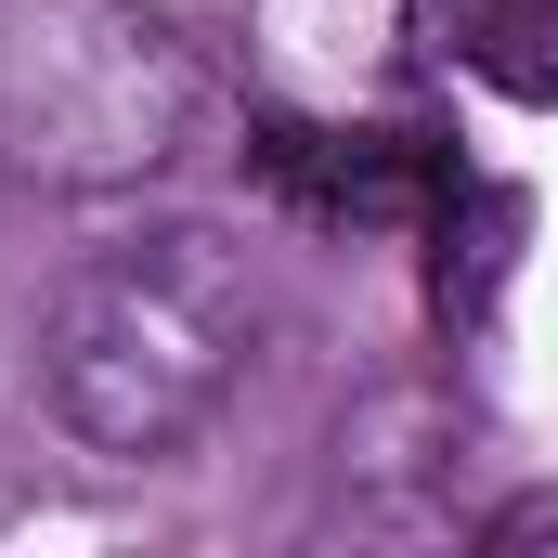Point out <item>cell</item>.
<instances>
[{"instance_id":"1","label":"cell","mask_w":558,"mask_h":558,"mask_svg":"<svg viewBox=\"0 0 558 558\" xmlns=\"http://www.w3.org/2000/svg\"><path fill=\"white\" fill-rule=\"evenodd\" d=\"M260 325H274L260 260L221 221H143V234L92 247L52 286V312H39V403L105 468H169L247 390Z\"/></svg>"},{"instance_id":"2","label":"cell","mask_w":558,"mask_h":558,"mask_svg":"<svg viewBox=\"0 0 558 558\" xmlns=\"http://www.w3.org/2000/svg\"><path fill=\"white\" fill-rule=\"evenodd\" d=\"M208 131V52L143 0H0V182L143 195Z\"/></svg>"},{"instance_id":"3","label":"cell","mask_w":558,"mask_h":558,"mask_svg":"<svg viewBox=\"0 0 558 558\" xmlns=\"http://www.w3.org/2000/svg\"><path fill=\"white\" fill-rule=\"evenodd\" d=\"M441 39H454V0H260V78L325 118L390 105Z\"/></svg>"}]
</instances>
